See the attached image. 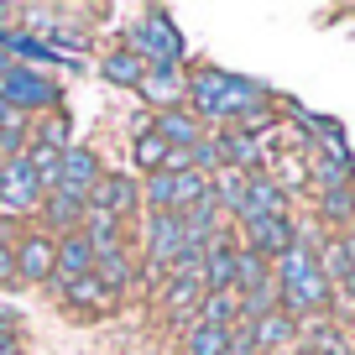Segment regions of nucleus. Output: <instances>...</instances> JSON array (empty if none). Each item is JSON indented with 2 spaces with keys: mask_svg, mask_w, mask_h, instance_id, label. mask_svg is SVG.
<instances>
[{
  "mask_svg": "<svg viewBox=\"0 0 355 355\" xmlns=\"http://www.w3.org/2000/svg\"><path fill=\"white\" fill-rule=\"evenodd\" d=\"M47 209V225H53V230H68V225H78L89 214V193H73V189H58L53 199L42 204Z\"/></svg>",
  "mask_w": 355,
  "mask_h": 355,
  "instance_id": "obj_17",
  "label": "nucleus"
},
{
  "mask_svg": "<svg viewBox=\"0 0 355 355\" xmlns=\"http://www.w3.org/2000/svg\"><path fill=\"white\" fill-rule=\"evenodd\" d=\"M105 78H110V84H141V78H146V63H141V58H136V53H115L110 58V63H105Z\"/></svg>",
  "mask_w": 355,
  "mask_h": 355,
  "instance_id": "obj_23",
  "label": "nucleus"
},
{
  "mask_svg": "<svg viewBox=\"0 0 355 355\" xmlns=\"http://www.w3.org/2000/svg\"><path fill=\"white\" fill-rule=\"evenodd\" d=\"M167 152H173V146H167L157 131H141V136H136V162H141V167H152V173H162Z\"/></svg>",
  "mask_w": 355,
  "mask_h": 355,
  "instance_id": "obj_25",
  "label": "nucleus"
},
{
  "mask_svg": "<svg viewBox=\"0 0 355 355\" xmlns=\"http://www.w3.org/2000/svg\"><path fill=\"white\" fill-rule=\"evenodd\" d=\"M251 340H256V350H272V345H288L293 340V319L288 313H261V319H251Z\"/></svg>",
  "mask_w": 355,
  "mask_h": 355,
  "instance_id": "obj_18",
  "label": "nucleus"
},
{
  "mask_svg": "<svg viewBox=\"0 0 355 355\" xmlns=\"http://www.w3.org/2000/svg\"><path fill=\"white\" fill-rule=\"evenodd\" d=\"M94 183H100V157L84 152V146H63V157H58V189L89 193Z\"/></svg>",
  "mask_w": 355,
  "mask_h": 355,
  "instance_id": "obj_8",
  "label": "nucleus"
},
{
  "mask_svg": "<svg viewBox=\"0 0 355 355\" xmlns=\"http://www.w3.org/2000/svg\"><path fill=\"white\" fill-rule=\"evenodd\" d=\"M6 16H11V6H0V21H6Z\"/></svg>",
  "mask_w": 355,
  "mask_h": 355,
  "instance_id": "obj_30",
  "label": "nucleus"
},
{
  "mask_svg": "<svg viewBox=\"0 0 355 355\" xmlns=\"http://www.w3.org/2000/svg\"><path fill=\"white\" fill-rule=\"evenodd\" d=\"M94 272V251H89L84 235H68L63 245H58V266H53V277H89Z\"/></svg>",
  "mask_w": 355,
  "mask_h": 355,
  "instance_id": "obj_16",
  "label": "nucleus"
},
{
  "mask_svg": "<svg viewBox=\"0 0 355 355\" xmlns=\"http://www.w3.org/2000/svg\"><path fill=\"white\" fill-rule=\"evenodd\" d=\"M131 204H136V183H131V178H121V173L100 178V183L89 189V209H105V214H115V220H121Z\"/></svg>",
  "mask_w": 355,
  "mask_h": 355,
  "instance_id": "obj_12",
  "label": "nucleus"
},
{
  "mask_svg": "<svg viewBox=\"0 0 355 355\" xmlns=\"http://www.w3.org/2000/svg\"><path fill=\"white\" fill-rule=\"evenodd\" d=\"M63 293H68V303H78V309H94V313L110 309V298H115V293L105 288V282H94V277H68Z\"/></svg>",
  "mask_w": 355,
  "mask_h": 355,
  "instance_id": "obj_19",
  "label": "nucleus"
},
{
  "mask_svg": "<svg viewBox=\"0 0 355 355\" xmlns=\"http://www.w3.org/2000/svg\"><path fill=\"white\" fill-rule=\"evenodd\" d=\"M0 355H16V340H11V334H0Z\"/></svg>",
  "mask_w": 355,
  "mask_h": 355,
  "instance_id": "obj_29",
  "label": "nucleus"
},
{
  "mask_svg": "<svg viewBox=\"0 0 355 355\" xmlns=\"http://www.w3.org/2000/svg\"><path fill=\"white\" fill-rule=\"evenodd\" d=\"M152 131L162 136L167 146H183V152H189V146H199V121H193L189 110H162L152 121Z\"/></svg>",
  "mask_w": 355,
  "mask_h": 355,
  "instance_id": "obj_15",
  "label": "nucleus"
},
{
  "mask_svg": "<svg viewBox=\"0 0 355 355\" xmlns=\"http://www.w3.org/2000/svg\"><path fill=\"white\" fill-rule=\"evenodd\" d=\"M89 277L105 282V288L115 293L125 277H131V261H125V251H121V245H115V251H100V256H94V272H89Z\"/></svg>",
  "mask_w": 355,
  "mask_h": 355,
  "instance_id": "obj_22",
  "label": "nucleus"
},
{
  "mask_svg": "<svg viewBox=\"0 0 355 355\" xmlns=\"http://www.w3.org/2000/svg\"><path fill=\"white\" fill-rule=\"evenodd\" d=\"M241 319V293H209L199 309V324H214V329H230Z\"/></svg>",
  "mask_w": 355,
  "mask_h": 355,
  "instance_id": "obj_20",
  "label": "nucleus"
},
{
  "mask_svg": "<svg viewBox=\"0 0 355 355\" xmlns=\"http://www.w3.org/2000/svg\"><path fill=\"white\" fill-rule=\"evenodd\" d=\"M230 350V329H214V324H199L189 334V355H225Z\"/></svg>",
  "mask_w": 355,
  "mask_h": 355,
  "instance_id": "obj_24",
  "label": "nucleus"
},
{
  "mask_svg": "<svg viewBox=\"0 0 355 355\" xmlns=\"http://www.w3.org/2000/svg\"><path fill=\"white\" fill-rule=\"evenodd\" d=\"M6 282H16V251L0 241V288H6Z\"/></svg>",
  "mask_w": 355,
  "mask_h": 355,
  "instance_id": "obj_28",
  "label": "nucleus"
},
{
  "mask_svg": "<svg viewBox=\"0 0 355 355\" xmlns=\"http://www.w3.org/2000/svg\"><path fill=\"white\" fill-rule=\"evenodd\" d=\"M241 214L245 225L251 220H272V214H282V189L277 183H266V178H256V183H245V199H241Z\"/></svg>",
  "mask_w": 355,
  "mask_h": 355,
  "instance_id": "obj_14",
  "label": "nucleus"
},
{
  "mask_svg": "<svg viewBox=\"0 0 355 355\" xmlns=\"http://www.w3.org/2000/svg\"><path fill=\"white\" fill-rule=\"evenodd\" d=\"M277 282H282V298H288V309H319L324 298H329V282H324L319 261H313L309 245H293L288 256H277Z\"/></svg>",
  "mask_w": 355,
  "mask_h": 355,
  "instance_id": "obj_2",
  "label": "nucleus"
},
{
  "mask_svg": "<svg viewBox=\"0 0 355 355\" xmlns=\"http://www.w3.org/2000/svg\"><path fill=\"white\" fill-rule=\"evenodd\" d=\"M131 53L141 58L146 68H178V58H183V42H178L173 21L157 11V16H146L141 26H131Z\"/></svg>",
  "mask_w": 355,
  "mask_h": 355,
  "instance_id": "obj_4",
  "label": "nucleus"
},
{
  "mask_svg": "<svg viewBox=\"0 0 355 355\" xmlns=\"http://www.w3.org/2000/svg\"><path fill=\"white\" fill-rule=\"evenodd\" d=\"M245 235H251V256H288L293 245V225L288 214H272V220H251L245 225Z\"/></svg>",
  "mask_w": 355,
  "mask_h": 355,
  "instance_id": "obj_9",
  "label": "nucleus"
},
{
  "mask_svg": "<svg viewBox=\"0 0 355 355\" xmlns=\"http://www.w3.org/2000/svg\"><path fill=\"white\" fill-rule=\"evenodd\" d=\"M0 204L11 214H26L42 204V178L32 173V162L26 157H11V162L0 167Z\"/></svg>",
  "mask_w": 355,
  "mask_h": 355,
  "instance_id": "obj_6",
  "label": "nucleus"
},
{
  "mask_svg": "<svg viewBox=\"0 0 355 355\" xmlns=\"http://www.w3.org/2000/svg\"><path fill=\"white\" fill-rule=\"evenodd\" d=\"M136 89H141L146 100H157V105H173L178 94H183V78H178V68H152Z\"/></svg>",
  "mask_w": 355,
  "mask_h": 355,
  "instance_id": "obj_21",
  "label": "nucleus"
},
{
  "mask_svg": "<svg viewBox=\"0 0 355 355\" xmlns=\"http://www.w3.org/2000/svg\"><path fill=\"white\" fill-rule=\"evenodd\" d=\"M204 298H209V288H204L199 266H193V272H178V277L167 282V313H199Z\"/></svg>",
  "mask_w": 355,
  "mask_h": 355,
  "instance_id": "obj_13",
  "label": "nucleus"
},
{
  "mask_svg": "<svg viewBox=\"0 0 355 355\" xmlns=\"http://www.w3.org/2000/svg\"><path fill=\"white\" fill-rule=\"evenodd\" d=\"M350 189H329V193H324V214H350Z\"/></svg>",
  "mask_w": 355,
  "mask_h": 355,
  "instance_id": "obj_27",
  "label": "nucleus"
},
{
  "mask_svg": "<svg viewBox=\"0 0 355 355\" xmlns=\"http://www.w3.org/2000/svg\"><path fill=\"white\" fill-rule=\"evenodd\" d=\"M189 100L199 115H209V121H251V125H266L261 115V89L251 84V78H235V73H193L189 84Z\"/></svg>",
  "mask_w": 355,
  "mask_h": 355,
  "instance_id": "obj_1",
  "label": "nucleus"
},
{
  "mask_svg": "<svg viewBox=\"0 0 355 355\" xmlns=\"http://www.w3.org/2000/svg\"><path fill=\"white\" fill-rule=\"evenodd\" d=\"M199 199H209V178L204 173H152V183H146V204H152V214H183L193 209Z\"/></svg>",
  "mask_w": 355,
  "mask_h": 355,
  "instance_id": "obj_3",
  "label": "nucleus"
},
{
  "mask_svg": "<svg viewBox=\"0 0 355 355\" xmlns=\"http://www.w3.org/2000/svg\"><path fill=\"white\" fill-rule=\"evenodd\" d=\"M146 245H152L157 266H178V256H183V245H189V230H183L178 214H152V225H146Z\"/></svg>",
  "mask_w": 355,
  "mask_h": 355,
  "instance_id": "obj_7",
  "label": "nucleus"
},
{
  "mask_svg": "<svg viewBox=\"0 0 355 355\" xmlns=\"http://www.w3.org/2000/svg\"><path fill=\"white\" fill-rule=\"evenodd\" d=\"M214 193V204H230V209H241V199H245V173H220V189H209Z\"/></svg>",
  "mask_w": 355,
  "mask_h": 355,
  "instance_id": "obj_26",
  "label": "nucleus"
},
{
  "mask_svg": "<svg viewBox=\"0 0 355 355\" xmlns=\"http://www.w3.org/2000/svg\"><path fill=\"white\" fill-rule=\"evenodd\" d=\"M0 100L11 105L16 115H26V110H53V105H58V84H53V78H42L37 68H21V63H16L11 73L0 78Z\"/></svg>",
  "mask_w": 355,
  "mask_h": 355,
  "instance_id": "obj_5",
  "label": "nucleus"
},
{
  "mask_svg": "<svg viewBox=\"0 0 355 355\" xmlns=\"http://www.w3.org/2000/svg\"><path fill=\"white\" fill-rule=\"evenodd\" d=\"M204 288L235 293V245L225 235H209V245H204Z\"/></svg>",
  "mask_w": 355,
  "mask_h": 355,
  "instance_id": "obj_11",
  "label": "nucleus"
},
{
  "mask_svg": "<svg viewBox=\"0 0 355 355\" xmlns=\"http://www.w3.org/2000/svg\"><path fill=\"white\" fill-rule=\"evenodd\" d=\"M53 266H58V245L47 241V235H26V241L16 245V277L42 282V277H53Z\"/></svg>",
  "mask_w": 355,
  "mask_h": 355,
  "instance_id": "obj_10",
  "label": "nucleus"
}]
</instances>
